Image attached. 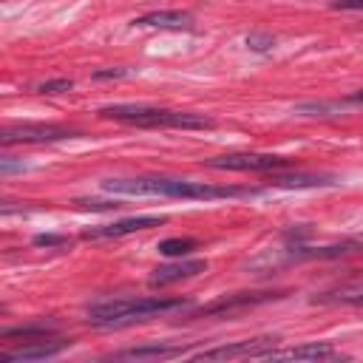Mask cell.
I'll use <instances>...</instances> for the list:
<instances>
[{
  "label": "cell",
  "mask_w": 363,
  "mask_h": 363,
  "mask_svg": "<svg viewBox=\"0 0 363 363\" xmlns=\"http://www.w3.org/2000/svg\"><path fill=\"white\" fill-rule=\"evenodd\" d=\"M332 9H343V11H363V0H335Z\"/></svg>",
  "instance_id": "obj_22"
},
{
  "label": "cell",
  "mask_w": 363,
  "mask_h": 363,
  "mask_svg": "<svg viewBox=\"0 0 363 363\" xmlns=\"http://www.w3.org/2000/svg\"><path fill=\"white\" fill-rule=\"evenodd\" d=\"M352 99H354V102H363V91H357V94H354Z\"/></svg>",
  "instance_id": "obj_24"
},
{
  "label": "cell",
  "mask_w": 363,
  "mask_h": 363,
  "mask_svg": "<svg viewBox=\"0 0 363 363\" xmlns=\"http://www.w3.org/2000/svg\"><path fill=\"white\" fill-rule=\"evenodd\" d=\"M57 335V326L54 323H23V326H11V329H3L0 337L3 340H14V337H23V340H48Z\"/></svg>",
  "instance_id": "obj_14"
},
{
  "label": "cell",
  "mask_w": 363,
  "mask_h": 363,
  "mask_svg": "<svg viewBox=\"0 0 363 363\" xmlns=\"http://www.w3.org/2000/svg\"><path fill=\"white\" fill-rule=\"evenodd\" d=\"M323 301H343V303H363V286L357 289H340L335 298H323Z\"/></svg>",
  "instance_id": "obj_19"
},
{
  "label": "cell",
  "mask_w": 363,
  "mask_h": 363,
  "mask_svg": "<svg viewBox=\"0 0 363 363\" xmlns=\"http://www.w3.org/2000/svg\"><path fill=\"white\" fill-rule=\"evenodd\" d=\"M34 244L37 247H65V244H71V238L68 235H34Z\"/></svg>",
  "instance_id": "obj_20"
},
{
  "label": "cell",
  "mask_w": 363,
  "mask_h": 363,
  "mask_svg": "<svg viewBox=\"0 0 363 363\" xmlns=\"http://www.w3.org/2000/svg\"><path fill=\"white\" fill-rule=\"evenodd\" d=\"M207 167L213 170H238V173H275L284 167H292L295 162L286 156H272V153H227L216 159H204Z\"/></svg>",
  "instance_id": "obj_4"
},
{
  "label": "cell",
  "mask_w": 363,
  "mask_h": 363,
  "mask_svg": "<svg viewBox=\"0 0 363 363\" xmlns=\"http://www.w3.org/2000/svg\"><path fill=\"white\" fill-rule=\"evenodd\" d=\"M108 193L119 196H164V199H187V201H213V199H241L255 196L252 187L235 184H210L190 179H164V176H133V179H108L102 182Z\"/></svg>",
  "instance_id": "obj_1"
},
{
  "label": "cell",
  "mask_w": 363,
  "mask_h": 363,
  "mask_svg": "<svg viewBox=\"0 0 363 363\" xmlns=\"http://www.w3.org/2000/svg\"><path fill=\"white\" fill-rule=\"evenodd\" d=\"M187 298H116V301H102L88 309V323L91 326H128L136 320H147L153 315H164L173 309L187 306Z\"/></svg>",
  "instance_id": "obj_3"
},
{
  "label": "cell",
  "mask_w": 363,
  "mask_h": 363,
  "mask_svg": "<svg viewBox=\"0 0 363 363\" xmlns=\"http://www.w3.org/2000/svg\"><path fill=\"white\" fill-rule=\"evenodd\" d=\"M77 136L74 128L65 125H43V122H23V125H11L0 133V142L6 147L11 145H43V142H60V139H71Z\"/></svg>",
  "instance_id": "obj_5"
},
{
  "label": "cell",
  "mask_w": 363,
  "mask_h": 363,
  "mask_svg": "<svg viewBox=\"0 0 363 363\" xmlns=\"http://www.w3.org/2000/svg\"><path fill=\"white\" fill-rule=\"evenodd\" d=\"M272 187H323V184H335L332 176H312V173H295V176H269Z\"/></svg>",
  "instance_id": "obj_15"
},
{
  "label": "cell",
  "mask_w": 363,
  "mask_h": 363,
  "mask_svg": "<svg viewBox=\"0 0 363 363\" xmlns=\"http://www.w3.org/2000/svg\"><path fill=\"white\" fill-rule=\"evenodd\" d=\"M184 354L182 346H164V343H150V346H133V349H125L113 357L119 360H162V357H179Z\"/></svg>",
  "instance_id": "obj_13"
},
{
  "label": "cell",
  "mask_w": 363,
  "mask_h": 363,
  "mask_svg": "<svg viewBox=\"0 0 363 363\" xmlns=\"http://www.w3.org/2000/svg\"><path fill=\"white\" fill-rule=\"evenodd\" d=\"M102 119H113L122 125L133 128H150V130H204L213 128L216 122L201 113H187V111H170V108H150V105H108L99 108Z\"/></svg>",
  "instance_id": "obj_2"
},
{
  "label": "cell",
  "mask_w": 363,
  "mask_h": 363,
  "mask_svg": "<svg viewBox=\"0 0 363 363\" xmlns=\"http://www.w3.org/2000/svg\"><path fill=\"white\" fill-rule=\"evenodd\" d=\"M128 71L125 68H108V71H94V79H116V77H125Z\"/></svg>",
  "instance_id": "obj_23"
},
{
  "label": "cell",
  "mask_w": 363,
  "mask_h": 363,
  "mask_svg": "<svg viewBox=\"0 0 363 363\" xmlns=\"http://www.w3.org/2000/svg\"><path fill=\"white\" fill-rule=\"evenodd\" d=\"M272 34H250L247 37V45L252 48V51H269L272 48Z\"/></svg>",
  "instance_id": "obj_18"
},
{
  "label": "cell",
  "mask_w": 363,
  "mask_h": 363,
  "mask_svg": "<svg viewBox=\"0 0 363 363\" xmlns=\"http://www.w3.org/2000/svg\"><path fill=\"white\" fill-rule=\"evenodd\" d=\"M133 26L142 28H190L193 26V14L190 11H150L133 20Z\"/></svg>",
  "instance_id": "obj_12"
},
{
  "label": "cell",
  "mask_w": 363,
  "mask_h": 363,
  "mask_svg": "<svg viewBox=\"0 0 363 363\" xmlns=\"http://www.w3.org/2000/svg\"><path fill=\"white\" fill-rule=\"evenodd\" d=\"M156 250L162 255H167V258H184L193 250H199V241L196 238H164V241H159Z\"/></svg>",
  "instance_id": "obj_16"
},
{
  "label": "cell",
  "mask_w": 363,
  "mask_h": 363,
  "mask_svg": "<svg viewBox=\"0 0 363 363\" xmlns=\"http://www.w3.org/2000/svg\"><path fill=\"white\" fill-rule=\"evenodd\" d=\"M275 298H281V292H233V295H224V298H216V301L199 306L193 312V318L233 315V312H241V309H250V306H258V303H267V301H275Z\"/></svg>",
  "instance_id": "obj_6"
},
{
  "label": "cell",
  "mask_w": 363,
  "mask_h": 363,
  "mask_svg": "<svg viewBox=\"0 0 363 363\" xmlns=\"http://www.w3.org/2000/svg\"><path fill=\"white\" fill-rule=\"evenodd\" d=\"M65 346H68V340H26L17 349H6L0 354V360L3 363H11V360H45V357L60 354Z\"/></svg>",
  "instance_id": "obj_11"
},
{
  "label": "cell",
  "mask_w": 363,
  "mask_h": 363,
  "mask_svg": "<svg viewBox=\"0 0 363 363\" xmlns=\"http://www.w3.org/2000/svg\"><path fill=\"white\" fill-rule=\"evenodd\" d=\"M167 221V216H133V218H122V221H111V224H99V227H88L82 233L85 241H102V238H122L130 233H142L150 227H162Z\"/></svg>",
  "instance_id": "obj_8"
},
{
  "label": "cell",
  "mask_w": 363,
  "mask_h": 363,
  "mask_svg": "<svg viewBox=\"0 0 363 363\" xmlns=\"http://www.w3.org/2000/svg\"><path fill=\"white\" fill-rule=\"evenodd\" d=\"M278 337H252V340H235L224 346H213L204 352H196L193 360H235V357H264Z\"/></svg>",
  "instance_id": "obj_7"
},
{
  "label": "cell",
  "mask_w": 363,
  "mask_h": 363,
  "mask_svg": "<svg viewBox=\"0 0 363 363\" xmlns=\"http://www.w3.org/2000/svg\"><path fill=\"white\" fill-rule=\"evenodd\" d=\"M77 207H82V210H119L122 204L119 201H85V199H79Z\"/></svg>",
  "instance_id": "obj_21"
},
{
  "label": "cell",
  "mask_w": 363,
  "mask_h": 363,
  "mask_svg": "<svg viewBox=\"0 0 363 363\" xmlns=\"http://www.w3.org/2000/svg\"><path fill=\"white\" fill-rule=\"evenodd\" d=\"M201 272H207V261L204 258H184V261H176V264L156 267L153 275L147 278V284L156 289V286H167V284H176V281L201 275Z\"/></svg>",
  "instance_id": "obj_9"
},
{
  "label": "cell",
  "mask_w": 363,
  "mask_h": 363,
  "mask_svg": "<svg viewBox=\"0 0 363 363\" xmlns=\"http://www.w3.org/2000/svg\"><path fill=\"white\" fill-rule=\"evenodd\" d=\"M264 357L267 360H332V357H337V352L332 343L315 340V343H301L292 349H269Z\"/></svg>",
  "instance_id": "obj_10"
},
{
  "label": "cell",
  "mask_w": 363,
  "mask_h": 363,
  "mask_svg": "<svg viewBox=\"0 0 363 363\" xmlns=\"http://www.w3.org/2000/svg\"><path fill=\"white\" fill-rule=\"evenodd\" d=\"M71 88H74V79L60 77V79H45V82H40V85H37V94H65V91H71Z\"/></svg>",
  "instance_id": "obj_17"
}]
</instances>
